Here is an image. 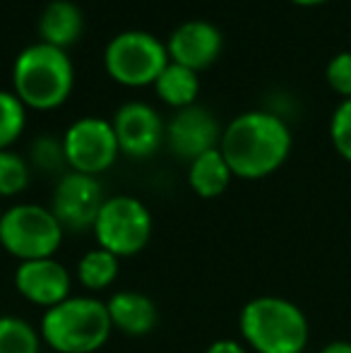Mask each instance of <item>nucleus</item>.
Listing matches in <instances>:
<instances>
[{"label": "nucleus", "mask_w": 351, "mask_h": 353, "mask_svg": "<svg viewBox=\"0 0 351 353\" xmlns=\"http://www.w3.org/2000/svg\"><path fill=\"white\" fill-rule=\"evenodd\" d=\"M169 58L190 70H205L221 51V32L205 19H190L174 29L166 43Z\"/></svg>", "instance_id": "obj_13"}, {"label": "nucleus", "mask_w": 351, "mask_h": 353, "mask_svg": "<svg viewBox=\"0 0 351 353\" xmlns=\"http://www.w3.org/2000/svg\"><path fill=\"white\" fill-rule=\"evenodd\" d=\"M113 130L121 152L132 159L152 157L166 135L161 116L145 101L123 103L113 118Z\"/></svg>", "instance_id": "obj_12"}, {"label": "nucleus", "mask_w": 351, "mask_h": 353, "mask_svg": "<svg viewBox=\"0 0 351 353\" xmlns=\"http://www.w3.org/2000/svg\"><path fill=\"white\" fill-rule=\"evenodd\" d=\"M66 228L51 212V207L22 202L3 212L0 219V245L19 262L56 257L63 245Z\"/></svg>", "instance_id": "obj_5"}, {"label": "nucleus", "mask_w": 351, "mask_h": 353, "mask_svg": "<svg viewBox=\"0 0 351 353\" xmlns=\"http://www.w3.org/2000/svg\"><path fill=\"white\" fill-rule=\"evenodd\" d=\"M154 89L169 106L185 108V106H192V103H195L197 92H200V79H197L195 70L169 61V65H166L159 77H157Z\"/></svg>", "instance_id": "obj_17"}, {"label": "nucleus", "mask_w": 351, "mask_h": 353, "mask_svg": "<svg viewBox=\"0 0 351 353\" xmlns=\"http://www.w3.org/2000/svg\"><path fill=\"white\" fill-rule=\"evenodd\" d=\"M32 159L39 168L43 171H58L66 161V149H63V140H53V137H39L32 147Z\"/></svg>", "instance_id": "obj_23"}, {"label": "nucleus", "mask_w": 351, "mask_h": 353, "mask_svg": "<svg viewBox=\"0 0 351 353\" xmlns=\"http://www.w3.org/2000/svg\"><path fill=\"white\" fill-rule=\"evenodd\" d=\"M24 125H27V111L22 99L14 92L0 89V149H8L12 142H17Z\"/></svg>", "instance_id": "obj_20"}, {"label": "nucleus", "mask_w": 351, "mask_h": 353, "mask_svg": "<svg viewBox=\"0 0 351 353\" xmlns=\"http://www.w3.org/2000/svg\"><path fill=\"white\" fill-rule=\"evenodd\" d=\"M239 330L255 353H303L310 336L305 312L281 296H258L245 303Z\"/></svg>", "instance_id": "obj_2"}, {"label": "nucleus", "mask_w": 351, "mask_h": 353, "mask_svg": "<svg viewBox=\"0 0 351 353\" xmlns=\"http://www.w3.org/2000/svg\"><path fill=\"white\" fill-rule=\"evenodd\" d=\"M14 94L24 106L48 111L70 97L75 70L72 61L63 48L51 43H32L17 56L12 68Z\"/></svg>", "instance_id": "obj_4"}, {"label": "nucleus", "mask_w": 351, "mask_h": 353, "mask_svg": "<svg viewBox=\"0 0 351 353\" xmlns=\"http://www.w3.org/2000/svg\"><path fill=\"white\" fill-rule=\"evenodd\" d=\"M63 149L68 166L87 176H99L111 168L121 154L113 123L92 116L80 118L68 128L63 135Z\"/></svg>", "instance_id": "obj_8"}, {"label": "nucleus", "mask_w": 351, "mask_h": 353, "mask_svg": "<svg viewBox=\"0 0 351 353\" xmlns=\"http://www.w3.org/2000/svg\"><path fill=\"white\" fill-rule=\"evenodd\" d=\"M118 270H121V260L97 245L80 257L75 276L80 286L87 288V291H103L118 279Z\"/></svg>", "instance_id": "obj_18"}, {"label": "nucleus", "mask_w": 351, "mask_h": 353, "mask_svg": "<svg viewBox=\"0 0 351 353\" xmlns=\"http://www.w3.org/2000/svg\"><path fill=\"white\" fill-rule=\"evenodd\" d=\"M3 212H5V210H3V207H0V219H3Z\"/></svg>", "instance_id": "obj_28"}, {"label": "nucleus", "mask_w": 351, "mask_h": 353, "mask_svg": "<svg viewBox=\"0 0 351 353\" xmlns=\"http://www.w3.org/2000/svg\"><path fill=\"white\" fill-rule=\"evenodd\" d=\"M113 330L126 336H147L159 322L157 303L142 291H118L106 301Z\"/></svg>", "instance_id": "obj_14"}, {"label": "nucleus", "mask_w": 351, "mask_h": 353, "mask_svg": "<svg viewBox=\"0 0 351 353\" xmlns=\"http://www.w3.org/2000/svg\"><path fill=\"white\" fill-rule=\"evenodd\" d=\"M330 87L342 99H351V51H342L328 63L325 70Z\"/></svg>", "instance_id": "obj_24"}, {"label": "nucleus", "mask_w": 351, "mask_h": 353, "mask_svg": "<svg viewBox=\"0 0 351 353\" xmlns=\"http://www.w3.org/2000/svg\"><path fill=\"white\" fill-rule=\"evenodd\" d=\"M205 353H248L245 344L236 339H217L205 349Z\"/></svg>", "instance_id": "obj_25"}, {"label": "nucleus", "mask_w": 351, "mask_h": 353, "mask_svg": "<svg viewBox=\"0 0 351 353\" xmlns=\"http://www.w3.org/2000/svg\"><path fill=\"white\" fill-rule=\"evenodd\" d=\"M320 353H351V341H332Z\"/></svg>", "instance_id": "obj_26"}, {"label": "nucleus", "mask_w": 351, "mask_h": 353, "mask_svg": "<svg viewBox=\"0 0 351 353\" xmlns=\"http://www.w3.org/2000/svg\"><path fill=\"white\" fill-rule=\"evenodd\" d=\"M103 65L121 84L142 87L157 82L161 70L169 65V51L154 34L130 29L108 41L103 51Z\"/></svg>", "instance_id": "obj_7"}, {"label": "nucleus", "mask_w": 351, "mask_h": 353, "mask_svg": "<svg viewBox=\"0 0 351 353\" xmlns=\"http://www.w3.org/2000/svg\"><path fill=\"white\" fill-rule=\"evenodd\" d=\"M231 178H234V173H231L229 163H226L219 147L210 149V152L192 159L190 168H188V183H190L192 190L200 197H205V200L224 195Z\"/></svg>", "instance_id": "obj_16"}, {"label": "nucleus", "mask_w": 351, "mask_h": 353, "mask_svg": "<svg viewBox=\"0 0 351 353\" xmlns=\"http://www.w3.org/2000/svg\"><path fill=\"white\" fill-rule=\"evenodd\" d=\"M94 236L99 248L116 255L118 260L140 255L152 241L154 221L147 205L130 195L106 197L101 205L97 221H94Z\"/></svg>", "instance_id": "obj_6"}, {"label": "nucleus", "mask_w": 351, "mask_h": 353, "mask_svg": "<svg viewBox=\"0 0 351 353\" xmlns=\"http://www.w3.org/2000/svg\"><path fill=\"white\" fill-rule=\"evenodd\" d=\"M41 339L56 353H94L113 332L106 303L94 296H70L41 317Z\"/></svg>", "instance_id": "obj_3"}, {"label": "nucleus", "mask_w": 351, "mask_h": 353, "mask_svg": "<svg viewBox=\"0 0 351 353\" xmlns=\"http://www.w3.org/2000/svg\"><path fill=\"white\" fill-rule=\"evenodd\" d=\"M82 29H85L82 10L70 0H51L39 17L41 41L63 48V51L82 37Z\"/></svg>", "instance_id": "obj_15"}, {"label": "nucleus", "mask_w": 351, "mask_h": 353, "mask_svg": "<svg viewBox=\"0 0 351 353\" xmlns=\"http://www.w3.org/2000/svg\"><path fill=\"white\" fill-rule=\"evenodd\" d=\"M299 5H320V3H328V0H294Z\"/></svg>", "instance_id": "obj_27"}, {"label": "nucleus", "mask_w": 351, "mask_h": 353, "mask_svg": "<svg viewBox=\"0 0 351 353\" xmlns=\"http://www.w3.org/2000/svg\"><path fill=\"white\" fill-rule=\"evenodd\" d=\"M41 332L27 320L0 315V353H41Z\"/></svg>", "instance_id": "obj_19"}, {"label": "nucleus", "mask_w": 351, "mask_h": 353, "mask_svg": "<svg viewBox=\"0 0 351 353\" xmlns=\"http://www.w3.org/2000/svg\"><path fill=\"white\" fill-rule=\"evenodd\" d=\"M221 132L224 130L214 113L207 111L205 106L192 103V106L178 108L174 113L169 128H166V142L178 159L190 163L200 154L219 147Z\"/></svg>", "instance_id": "obj_10"}, {"label": "nucleus", "mask_w": 351, "mask_h": 353, "mask_svg": "<svg viewBox=\"0 0 351 353\" xmlns=\"http://www.w3.org/2000/svg\"><path fill=\"white\" fill-rule=\"evenodd\" d=\"M29 185V166L19 154L0 149V197L19 195Z\"/></svg>", "instance_id": "obj_21"}, {"label": "nucleus", "mask_w": 351, "mask_h": 353, "mask_svg": "<svg viewBox=\"0 0 351 353\" xmlns=\"http://www.w3.org/2000/svg\"><path fill=\"white\" fill-rule=\"evenodd\" d=\"M291 142L289 125L277 113L248 111L224 128L219 149L236 178L258 181L289 159Z\"/></svg>", "instance_id": "obj_1"}, {"label": "nucleus", "mask_w": 351, "mask_h": 353, "mask_svg": "<svg viewBox=\"0 0 351 353\" xmlns=\"http://www.w3.org/2000/svg\"><path fill=\"white\" fill-rule=\"evenodd\" d=\"M14 288L24 301L48 310L72 296V274L56 257L19 262L14 270Z\"/></svg>", "instance_id": "obj_11"}, {"label": "nucleus", "mask_w": 351, "mask_h": 353, "mask_svg": "<svg viewBox=\"0 0 351 353\" xmlns=\"http://www.w3.org/2000/svg\"><path fill=\"white\" fill-rule=\"evenodd\" d=\"M330 137L339 157H344L351 163V99H344L332 113L330 121Z\"/></svg>", "instance_id": "obj_22"}, {"label": "nucleus", "mask_w": 351, "mask_h": 353, "mask_svg": "<svg viewBox=\"0 0 351 353\" xmlns=\"http://www.w3.org/2000/svg\"><path fill=\"white\" fill-rule=\"evenodd\" d=\"M106 202L97 176L70 171L58 181L51 197V212L66 231H89L94 228L101 205Z\"/></svg>", "instance_id": "obj_9"}]
</instances>
